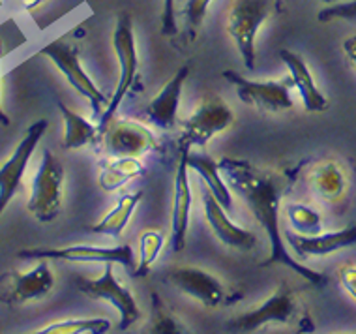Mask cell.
I'll use <instances>...</instances> for the list:
<instances>
[{
    "label": "cell",
    "mask_w": 356,
    "mask_h": 334,
    "mask_svg": "<svg viewBox=\"0 0 356 334\" xmlns=\"http://www.w3.org/2000/svg\"><path fill=\"white\" fill-rule=\"evenodd\" d=\"M218 166H220L223 179L227 180L229 188L238 193V198L246 203L255 222L261 223V228L264 229V233L270 241V255L261 263V269L285 265L309 284L325 285L326 276L317 271H312L309 267H304L287 252L285 235L280 228L282 186L277 182L276 175L240 158H221Z\"/></svg>",
    "instance_id": "cell-1"
},
{
    "label": "cell",
    "mask_w": 356,
    "mask_h": 334,
    "mask_svg": "<svg viewBox=\"0 0 356 334\" xmlns=\"http://www.w3.org/2000/svg\"><path fill=\"white\" fill-rule=\"evenodd\" d=\"M270 323L300 325V331H304L302 328L304 325L314 327V323L309 321V316L298 299V293L291 285H287V282L277 285V289L266 301L229 319L225 323V328L229 333H257L259 328Z\"/></svg>",
    "instance_id": "cell-2"
},
{
    "label": "cell",
    "mask_w": 356,
    "mask_h": 334,
    "mask_svg": "<svg viewBox=\"0 0 356 334\" xmlns=\"http://www.w3.org/2000/svg\"><path fill=\"white\" fill-rule=\"evenodd\" d=\"M282 10L280 0H233L227 10V32L250 72L257 64V36L263 25Z\"/></svg>",
    "instance_id": "cell-3"
},
{
    "label": "cell",
    "mask_w": 356,
    "mask_h": 334,
    "mask_svg": "<svg viewBox=\"0 0 356 334\" xmlns=\"http://www.w3.org/2000/svg\"><path fill=\"white\" fill-rule=\"evenodd\" d=\"M234 122V113L225 100L216 94H209L199 102L195 111L180 122L178 147L182 152L204 149L216 136L227 132Z\"/></svg>",
    "instance_id": "cell-4"
},
{
    "label": "cell",
    "mask_w": 356,
    "mask_h": 334,
    "mask_svg": "<svg viewBox=\"0 0 356 334\" xmlns=\"http://www.w3.org/2000/svg\"><path fill=\"white\" fill-rule=\"evenodd\" d=\"M64 180L66 171L62 161L49 149L43 150L42 160L32 179L31 198L26 209L38 222L51 223L60 216L64 201Z\"/></svg>",
    "instance_id": "cell-5"
},
{
    "label": "cell",
    "mask_w": 356,
    "mask_h": 334,
    "mask_svg": "<svg viewBox=\"0 0 356 334\" xmlns=\"http://www.w3.org/2000/svg\"><path fill=\"white\" fill-rule=\"evenodd\" d=\"M113 49L117 55L118 62V81L115 93L111 96L109 106L105 107L99 118V126L105 128L109 120L115 118L118 107L122 106V100L129 93V88L134 87L139 70V55H137V40L134 32V21L128 13H120L117 17V25L113 31Z\"/></svg>",
    "instance_id": "cell-6"
},
{
    "label": "cell",
    "mask_w": 356,
    "mask_h": 334,
    "mask_svg": "<svg viewBox=\"0 0 356 334\" xmlns=\"http://www.w3.org/2000/svg\"><path fill=\"white\" fill-rule=\"evenodd\" d=\"M75 285L85 297L92 301H104L117 308L120 314V321H118L120 333L128 331L143 317V312L134 293L126 285L120 284L115 276V263H105L104 273L98 278H77Z\"/></svg>",
    "instance_id": "cell-7"
},
{
    "label": "cell",
    "mask_w": 356,
    "mask_h": 334,
    "mask_svg": "<svg viewBox=\"0 0 356 334\" xmlns=\"http://www.w3.org/2000/svg\"><path fill=\"white\" fill-rule=\"evenodd\" d=\"M221 75L233 85L242 104L255 107L259 111L280 113L293 109L295 106L291 96V88L295 87V83L291 75L276 81H252L234 70H225Z\"/></svg>",
    "instance_id": "cell-8"
},
{
    "label": "cell",
    "mask_w": 356,
    "mask_h": 334,
    "mask_svg": "<svg viewBox=\"0 0 356 334\" xmlns=\"http://www.w3.org/2000/svg\"><path fill=\"white\" fill-rule=\"evenodd\" d=\"M21 260H62L72 263H118L131 276L136 274L137 263L134 248L129 244L120 246H90V244H74L64 248H26L17 254Z\"/></svg>",
    "instance_id": "cell-9"
},
{
    "label": "cell",
    "mask_w": 356,
    "mask_h": 334,
    "mask_svg": "<svg viewBox=\"0 0 356 334\" xmlns=\"http://www.w3.org/2000/svg\"><path fill=\"white\" fill-rule=\"evenodd\" d=\"M42 55L49 58L56 68L60 70L62 75L68 79V83L83 96L88 100V104L92 106V113L96 118H102V109L109 106L107 98L92 81V77L86 74L83 64H81L79 51L74 45L66 42H51L42 49Z\"/></svg>",
    "instance_id": "cell-10"
},
{
    "label": "cell",
    "mask_w": 356,
    "mask_h": 334,
    "mask_svg": "<svg viewBox=\"0 0 356 334\" xmlns=\"http://www.w3.org/2000/svg\"><path fill=\"white\" fill-rule=\"evenodd\" d=\"M47 128H49L47 118H40L36 122H32L12 156L0 166V216L21 190V182L26 173L29 161L42 141V137L45 136Z\"/></svg>",
    "instance_id": "cell-11"
},
{
    "label": "cell",
    "mask_w": 356,
    "mask_h": 334,
    "mask_svg": "<svg viewBox=\"0 0 356 334\" xmlns=\"http://www.w3.org/2000/svg\"><path fill=\"white\" fill-rule=\"evenodd\" d=\"M55 287V274L51 271L49 260L40 263L29 271H10L0 276V303L26 304L47 297Z\"/></svg>",
    "instance_id": "cell-12"
},
{
    "label": "cell",
    "mask_w": 356,
    "mask_h": 334,
    "mask_svg": "<svg viewBox=\"0 0 356 334\" xmlns=\"http://www.w3.org/2000/svg\"><path fill=\"white\" fill-rule=\"evenodd\" d=\"M104 145L111 156H136L143 158L154 149H158V141L139 120L131 118H113L104 128Z\"/></svg>",
    "instance_id": "cell-13"
},
{
    "label": "cell",
    "mask_w": 356,
    "mask_h": 334,
    "mask_svg": "<svg viewBox=\"0 0 356 334\" xmlns=\"http://www.w3.org/2000/svg\"><path fill=\"white\" fill-rule=\"evenodd\" d=\"M167 278L172 287H177L180 293H184L207 308H218L221 304L227 303V287L223 285L220 278L207 273L204 269L191 265L177 267V269L169 271Z\"/></svg>",
    "instance_id": "cell-14"
},
{
    "label": "cell",
    "mask_w": 356,
    "mask_h": 334,
    "mask_svg": "<svg viewBox=\"0 0 356 334\" xmlns=\"http://www.w3.org/2000/svg\"><path fill=\"white\" fill-rule=\"evenodd\" d=\"M201 198H203V211L209 228L214 231L218 241L234 250L250 252L257 244V237L246 228H240L227 216V211L223 209V205L214 198V193L210 192L209 186H201Z\"/></svg>",
    "instance_id": "cell-15"
},
{
    "label": "cell",
    "mask_w": 356,
    "mask_h": 334,
    "mask_svg": "<svg viewBox=\"0 0 356 334\" xmlns=\"http://www.w3.org/2000/svg\"><path fill=\"white\" fill-rule=\"evenodd\" d=\"M188 152L180 150L177 173H175V186H172V209H171V250L182 252L186 248L188 239V228H190V212L193 196H191L190 179H188Z\"/></svg>",
    "instance_id": "cell-16"
},
{
    "label": "cell",
    "mask_w": 356,
    "mask_h": 334,
    "mask_svg": "<svg viewBox=\"0 0 356 334\" xmlns=\"http://www.w3.org/2000/svg\"><path fill=\"white\" fill-rule=\"evenodd\" d=\"M190 75V68L182 66L178 72L172 75L171 79L167 81L161 87V90L141 111L143 120L158 130H172L178 122V106H180V98H182V88L184 83Z\"/></svg>",
    "instance_id": "cell-17"
},
{
    "label": "cell",
    "mask_w": 356,
    "mask_h": 334,
    "mask_svg": "<svg viewBox=\"0 0 356 334\" xmlns=\"http://www.w3.org/2000/svg\"><path fill=\"white\" fill-rule=\"evenodd\" d=\"M285 242L298 257L307 260V257H325V255L336 254L343 248H349L356 244V225L350 228L330 231V233H319V235H298L291 229L283 231Z\"/></svg>",
    "instance_id": "cell-18"
},
{
    "label": "cell",
    "mask_w": 356,
    "mask_h": 334,
    "mask_svg": "<svg viewBox=\"0 0 356 334\" xmlns=\"http://www.w3.org/2000/svg\"><path fill=\"white\" fill-rule=\"evenodd\" d=\"M306 182L315 198L326 203L341 201L349 188V177H347L345 167L332 158L315 161L314 166L307 169Z\"/></svg>",
    "instance_id": "cell-19"
},
{
    "label": "cell",
    "mask_w": 356,
    "mask_h": 334,
    "mask_svg": "<svg viewBox=\"0 0 356 334\" xmlns=\"http://www.w3.org/2000/svg\"><path fill=\"white\" fill-rule=\"evenodd\" d=\"M280 58L287 66L289 75H291V79L295 83V88L300 94L302 104L306 107V111H326L328 106H330V102H328L325 94L321 93V88L317 87L314 74H312V70L307 66V62L304 61V56L289 49H282L280 51Z\"/></svg>",
    "instance_id": "cell-20"
},
{
    "label": "cell",
    "mask_w": 356,
    "mask_h": 334,
    "mask_svg": "<svg viewBox=\"0 0 356 334\" xmlns=\"http://www.w3.org/2000/svg\"><path fill=\"white\" fill-rule=\"evenodd\" d=\"M56 106H58V111H60L62 120H64V141H62L64 149H88V147H99L104 143L105 132L99 124H92L90 120H86L85 117H81L79 113L70 109L62 102H56Z\"/></svg>",
    "instance_id": "cell-21"
},
{
    "label": "cell",
    "mask_w": 356,
    "mask_h": 334,
    "mask_svg": "<svg viewBox=\"0 0 356 334\" xmlns=\"http://www.w3.org/2000/svg\"><path fill=\"white\" fill-rule=\"evenodd\" d=\"M188 166L199 173L203 184L209 186V190L214 193V198L223 205V209L227 212L231 211L233 209V196H231L227 180L221 175L218 161L212 156L204 154L203 149H195L188 152Z\"/></svg>",
    "instance_id": "cell-22"
},
{
    "label": "cell",
    "mask_w": 356,
    "mask_h": 334,
    "mask_svg": "<svg viewBox=\"0 0 356 334\" xmlns=\"http://www.w3.org/2000/svg\"><path fill=\"white\" fill-rule=\"evenodd\" d=\"M145 173V164L136 156H111L102 164L99 188L104 192H118L120 188Z\"/></svg>",
    "instance_id": "cell-23"
},
{
    "label": "cell",
    "mask_w": 356,
    "mask_h": 334,
    "mask_svg": "<svg viewBox=\"0 0 356 334\" xmlns=\"http://www.w3.org/2000/svg\"><path fill=\"white\" fill-rule=\"evenodd\" d=\"M143 201V192L137 190V192L124 193L122 198L118 199L117 205L111 209L107 214L99 218L98 222L90 225V231L92 233H98V235L111 237V239H118L122 237V233L128 228L129 220L134 216V212L137 211V207L141 205Z\"/></svg>",
    "instance_id": "cell-24"
},
{
    "label": "cell",
    "mask_w": 356,
    "mask_h": 334,
    "mask_svg": "<svg viewBox=\"0 0 356 334\" xmlns=\"http://www.w3.org/2000/svg\"><path fill=\"white\" fill-rule=\"evenodd\" d=\"M165 246V235L160 229H145L139 237V261H137L136 278H145L152 265L160 257L161 250Z\"/></svg>",
    "instance_id": "cell-25"
},
{
    "label": "cell",
    "mask_w": 356,
    "mask_h": 334,
    "mask_svg": "<svg viewBox=\"0 0 356 334\" xmlns=\"http://www.w3.org/2000/svg\"><path fill=\"white\" fill-rule=\"evenodd\" d=\"M285 218L289 220V228L298 235H319L323 233V218L317 211L304 203H291L285 209Z\"/></svg>",
    "instance_id": "cell-26"
},
{
    "label": "cell",
    "mask_w": 356,
    "mask_h": 334,
    "mask_svg": "<svg viewBox=\"0 0 356 334\" xmlns=\"http://www.w3.org/2000/svg\"><path fill=\"white\" fill-rule=\"evenodd\" d=\"M109 319H62L34 331L36 334H105L111 331Z\"/></svg>",
    "instance_id": "cell-27"
},
{
    "label": "cell",
    "mask_w": 356,
    "mask_h": 334,
    "mask_svg": "<svg viewBox=\"0 0 356 334\" xmlns=\"http://www.w3.org/2000/svg\"><path fill=\"white\" fill-rule=\"evenodd\" d=\"M356 21V0H347V2H338V4H330V6L323 8L317 13V21L319 23H330V21Z\"/></svg>",
    "instance_id": "cell-28"
},
{
    "label": "cell",
    "mask_w": 356,
    "mask_h": 334,
    "mask_svg": "<svg viewBox=\"0 0 356 334\" xmlns=\"http://www.w3.org/2000/svg\"><path fill=\"white\" fill-rule=\"evenodd\" d=\"M154 303H156V317L152 321V333H186L184 325L161 304L160 299H156Z\"/></svg>",
    "instance_id": "cell-29"
},
{
    "label": "cell",
    "mask_w": 356,
    "mask_h": 334,
    "mask_svg": "<svg viewBox=\"0 0 356 334\" xmlns=\"http://www.w3.org/2000/svg\"><path fill=\"white\" fill-rule=\"evenodd\" d=\"M210 4H212V0H186L182 13H184L186 23L191 32H197L199 26L203 25Z\"/></svg>",
    "instance_id": "cell-30"
},
{
    "label": "cell",
    "mask_w": 356,
    "mask_h": 334,
    "mask_svg": "<svg viewBox=\"0 0 356 334\" xmlns=\"http://www.w3.org/2000/svg\"><path fill=\"white\" fill-rule=\"evenodd\" d=\"M178 32L177 13H175V0H163L161 8V34L163 36H175Z\"/></svg>",
    "instance_id": "cell-31"
},
{
    "label": "cell",
    "mask_w": 356,
    "mask_h": 334,
    "mask_svg": "<svg viewBox=\"0 0 356 334\" xmlns=\"http://www.w3.org/2000/svg\"><path fill=\"white\" fill-rule=\"evenodd\" d=\"M338 276L341 285H343V289L356 301V267L355 265L341 267Z\"/></svg>",
    "instance_id": "cell-32"
},
{
    "label": "cell",
    "mask_w": 356,
    "mask_h": 334,
    "mask_svg": "<svg viewBox=\"0 0 356 334\" xmlns=\"http://www.w3.org/2000/svg\"><path fill=\"white\" fill-rule=\"evenodd\" d=\"M343 53L345 56L349 58V62L356 68V34L355 36H349L343 42Z\"/></svg>",
    "instance_id": "cell-33"
},
{
    "label": "cell",
    "mask_w": 356,
    "mask_h": 334,
    "mask_svg": "<svg viewBox=\"0 0 356 334\" xmlns=\"http://www.w3.org/2000/svg\"><path fill=\"white\" fill-rule=\"evenodd\" d=\"M43 2H47V0H23V8L26 12H34L36 8L42 6Z\"/></svg>",
    "instance_id": "cell-34"
},
{
    "label": "cell",
    "mask_w": 356,
    "mask_h": 334,
    "mask_svg": "<svg viewBox=\"0 0 356 334\" xmlns=\"http://www.w3.org/2000/svg\"><path fill=\"white\" fill-rule=\"evenodd\" d=\"M0 61H2V42H0ZM0 124H2V126H10V117H8L6 111L2 109V102H0Z\"/></svg>",
    "instance_id": "cell-35"
}]
</instances>
